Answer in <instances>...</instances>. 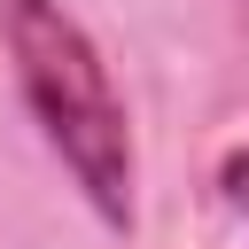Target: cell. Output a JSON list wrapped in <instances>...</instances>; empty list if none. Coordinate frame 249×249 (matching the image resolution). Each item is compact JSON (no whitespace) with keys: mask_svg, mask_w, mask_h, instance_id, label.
I'll use <instances>...</instances> for the list:
<instances>
[{"mask_svg":"<svg viewBox=\"0 0 249 249\" xmlns=\"http://www.w3.org/2000/svg\"><path fill=\"white\" fill-rule=\"evenodd\" d=\"M8 54H16L39 132L54 140V156L86 187V202L109 226H132V124H124L109 62L78 31V16L62 0H8Z\"/></svg>","mask_w":249,"mask_h":249,"instance_id":"obj_1","label":"cell"},{"mask_svg":"<svg viewBox=\"0 0 249 249\" xmlns=\"http://www.w3.org/2000/svg\"><path fill=\"white\" fill-rule=\"evenodd\" d=\"M226 195H233V202H249V156H233V163H226Z\"/></svg>","mask_w":249,"mask_h":249,"instance_id":"obj_2","label":"cell"}]
</instances>
